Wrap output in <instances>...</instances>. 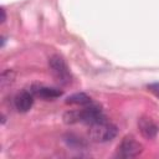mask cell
Masks as SVG:
<instances>
[{"label": "cell", "instance_id": "7", "mask_svg": "<svg viewBox=\"0 0 159 159\" xmlns=\"http://www.w3.org/2000/svg\"><path fill=\"white\" fill-rule=\"evenodd\" d=\"M31 91L36 97H40L46 101L55 99V98H58L62 96V91H60L58 88L47 87V86H35V87H32Z\"/></svg>", "mask_w": 159, "mask_h": 159}, {"label": "cell", "instance_id": "4", "mask_svg": "<svg viewBox=\"0 0 159 159\" xmlns=\"http://www.w3.org/2000/svg\"><path fill=\"white\" fill-rule=\"evenodd\" d=\"M142 152H143L142 144L133 135H125L120 140V143L118 145L117 155L119 158L128 159V158H135V157H138Z\"/></svg>", "mask_w": 159, "mask_h": 159}, {"label": "cell", "instance_id": "2", "mask_svg": "<svg viewBox=\"0 0 159 159\" xmlns=\"http://www.w3.org/2000/svg\"><path fill=\"white\" fill-rule=\"evenodd\" d=\"M88 134H89V138L96 143H107L113 140L117 137L118 128L114 124L104 120V122L92 124Z\"/></svg>", "mask_w": 159, "mask_h": 159}, {"label": "cell", "instance_id": "5", "mask_svg": "<svg viewBox=\"0 0 159 159\" xmlns=\"http://www.w3.org/2000/svg\"><path fill=\"white\" fill-rule=\"evenodd\" d=\"M34 97L35 94L32 93V91H27V89H24V91H20L15 98H14V104H15V108L21 112V113H26L31 109L32 104H34Z\"/></svg>", "mask_w": 159, "mask_h": 159}, {"label": "cell", "instance_id": "11", "mask_svg": "<svg viewBox=\"0 0 159 159\" xmlns=\"http://www.w3.org/2000/svg\"><path fill=\"white\" fill-rule=\"evenodd\" d=\"M147 88H148V91H149V92H152L155 97H158V98H159V82L149 83V84L147 86Z\"/></svg>", "mask_w": 159, "mask_h": 159}, {"label": "cell", "instance_id": "8", "mask_svg": "<svg viewBox=\"0 0 159 159\" xmlns=\"http://www.w3.org/2000/svg\"><path fill=\"white\" fill-rule=\"evenodd\" d=\"M67 104H78V106H87L89 103H92V99L88 94L80 92V93H73L71 96H68L65 101Z\"/></svg>", "mask_w": 159, "mask_h": 159}, {"label": "cell", "instance_id": "12", "mask_svg": "<svg viewBox=\"0 0 159 159\" xmlns=\"http://www.w3.org/2000/svg\"><path fill=\"white\" fill-rule=\"evenodd\" d=\"M1 12H2V22H5V20H6V12H5V9H1Z\"/></svg>", "mask_w": 159, "mask_h": 159}, {"label": "cell", "instance_id": "1", "mask_svg": "<svg viewBox=\"0 0 159 159\" xmlns=\"http://www.w3.org/2000/svg\"><path fill=\"white\" fill-rule=\"evenodd\" d=\"M106 116L103 111L93 103L84 106L82 109L77 111H68L63 114V122L66 124H75V123H84V124H96L99 122H104Z\"/></svg>", "mask_w": 159, "mask_h": 159}, {"label": "cell", "instance_id": "3", "mask_svg": "<svg viewBox=\"0 0 159 159\" xmlns=\"http://www.w3.org/2000/svg\"><path fill=\"white\" fill-rule=\"evenodd\" d=\"M48 67H50L52 76L55 77V80L58 83H61V84L71 83L72 76H71L70 68H68V66H67V63L62 56H60V55L51 56L48 58Z\"/></svg>", "mask_w": 159, "mask_h": 159}, {"label": "cell", "instance_id": "10", "mask_svg": "<svg viewBox=\"0 0 159 159\" xmlns=\"http://www.w3.org/2000/svg\"><path fill=\"white\" fill-rule=\"evenodd\" d=\"M65 143L68 145V147H71V148H75V149H81V148H83V147H86V143H84V140L82 139V138H80V137H77V135H75V134H66L65 135Z\"/></svg>", "mask_w": 159, "mask_h": 159}, {"label": "cell", "instance_id": "9", "mask_svg": "<svg viewBox=\"0 0 159 159\" xmlns=\"http://www.w3.org/2000/svg\"><path fill=\"white\" fill-rule=\"evenodd\" d=\"M15 81V72L12 70H5L0 75V87L1 89H6Z\"/></svg>", "mask_w": 159, "mask_h": 159}, {"label": "cell", "instance_id": "6", "mask_svg": "<svg viewBox=\"0 0 159 159\" xmlns=\"http://www.w3.org/2000/svg\"><path fill=\"white\" fill-rule=\"evenodd\" d=\"M138 128L145 139H154L158 134V127L149 117H140L138 119Z\"/></svg>", "mask_w": 159, "mask_h": 159}]
</instances>
